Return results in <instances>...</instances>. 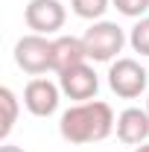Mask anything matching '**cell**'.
<instances>
[{
    "label": "cell",
    "mask_w": 149,
    "mask_h": 152,
    "mask_svg": "<svg viewBox=\"0 0 149 152\" xmlns=\"http://www.w3.org/2000/svg\"><path fill=\"white\" fill-rule=\"evenodd\" d=\"M114 126H117V117H114L111 105L102 102V99L76 102L58 117V134L73 146L105 140L114 132Z\"/></svg>",
    "instance_id": "cell-1"
},
{
    "label": "cell",
    "mask_w": 149,
    "mask_h": 152,
    "mask_svg": "<svg viewBox=\"0 0 149 152\" xmlns=\"http://www.w3.org/2000/svg\"><path fill=\"white\" fill-rule=\"evenodd\" d=\"M82 41H85V50H88L91 61H114L117 53H123L129 35L114 20H93L91 26L85 29Z\"/></svg>",
    "instance_id": "cell-2"
},
{
    "label": "cell",
    "mask_w": 149,
    "mask_h": 152,
    "mask_svg": "<svg viewBox=\"0 0 149 152\" xmlns=\"http://www.w3.org/2000/svg\"><path fill=\"white\" fill-rule=\"evenodd\" d=\"M15 64L29 76H41L53 70V38L29 32L15 41Z\"/></svg>",
    "instance_id": "cell-3"
},
{
    "label": "cell",
    "mask_w": 149,
    "mask_h": 152,
    "mask_svg": "<svg viewBox=\"0 0 149 152\" xmlns=\"http://www.w3.org/2000/svg\"><path fill=\"white\" fill-rule=\"evenodd\" d=\"M149 85V73L137 58H114L108 67V88L120 99H137Z\"/></svg>",
    "instance_id": "cell-4"
},
{
    "label": "cell",
    "mask_w": 149,
    "mask_h": 152,
    "mask_svg": "<svg viewBox=\"0 0 149 152\" xmlns=\"http://www.w3.org/2000/svg\"><path fill=\"white\" fill-rule=\"evenodd\" d=\"M23 20L38 35H56L67 20V9L61 6V0H29L23 9Z\"/></svg>",
    "instance_id": "cell-5"
},
{
    "label": "cell",
    "mask_w": 149,
    "mask_h": 152,
    "mask_svg": "<svg viewBox=\"0 0 149 152\" xmlns=\"http://www.w3.org/2000/svg\"><path fill=\"white\" fill-rule=\"evenodd\" d=\"M58 88L67 99H76V102H88V99H96V91H99V76L91 64H76L70 70L58 73Z\"/></svg>",
    "instance_id": "cell-6"
},
{
    "label": "cell",
    "mask_w": 149,
    "mask_h": 152,
    "mask_svg": "<svg viewBox=\"0 0 149 152\" xmlns=\"http://www.w3.org/2000/svg\"><path fill=\"white\" fill-rule=\"evenodd\" d=\"M58 99H61V88L56 82L44 79V76L29 79L26 88H23V105H26V111L32 117H50V114H56Z\"/></svg>",
    "instance_id": "cell-7"
},
{
    "label": "cell",
    "mask_w": 149,
    "mask_h": 152,
    "mask_svg": "<svg viewBox=\"0 0 149 152\" xmlns=\"http://www.w3.org/2000/svg\"><path fill=\"white\" fill-rule=\"evenodd\" d=\"M117 137L126 143V146H140L149 140V111L146 108H137L129 105L117 114V126H114Z\"/></svg>",
    "instance_id": "cell-8"
},
{
    "label": "cell",
    "mask_w": 149,
    "mask_h": 152,
    "mask_svg": "<svg viewBox=\"0 0 149 152\" xmlns=\"http://www.w3.org/2000/svg\"><path fill=\"white\" fill-rule=\"evenodd\" d=\"M88 61V50H85V41L76 35H58L53 38V70L64 73L76 64H85Z\"/></svg>",
    "instance_id": "cell-9"
},
{
    "label": "cell",
    "mask_w": 149,
    "mask_h": 152,
    "mask_svg": "<svg viewBox=\"0 0 149 152\" xmlns=\"http://www.w3.org/2000/svg\"><path fill=\"white\" fill-rule=\"evenodd\" d=\"M0 108H3V120H0V140L6 143L9 140V134L15 129V123H18V96L12 88H0Z\"/></svg>",
    "instance_id": "cell-10"
},
{
    "label": "cell",
    "mask_w": 149,
    "mask_h": 152,
    "mask_svg": "<svg viewBox=\"0 0 149 152\" xmlns=\"http://www.w3.org/2000/svg\"><path fill=\"white\" fill-rule=\"evenodd\" d=\"M108 6H111V0H70V9H73L76 18L82 20H102V15L108 12Z\"/></svg>",
    "instance_id": "cell-11"
},
{
    "label": "cell",
    "mask_w": 149,
    "mask_h": 152,
    "mask_svg": "<svg viewBox=\"0 0 149 152\" xmlns=\"http://www.w3.org/2000/svg\"><path fill=\"white\" fill-rule=\"evenodd\" d=\"M129 44H131L134 53H140V56L149 58V15L137 18V23L129 29Z\"/></svg>",
    "instance_id": "cell-12"
},
{
    "label": "cell",
    "mask_w": 149,
    "mask_h": 152,
    "mask_svg": "<svg viewBox=\"0 0 149 152\" xmlns=\"http://www.w3.org/2000/svg\"><path fill=\"white\" fill-rule=\"evenodd\" d=\"M111 6L126 18H143L149 12V0H111Z\"/></svg>",
    "instance_id": "cell-13"
},
{
    "label": "cell",
    "mask_w": 149,
    "mask_h": 152,
    "mask_svg": "<svg viewBox=\"0 0 149 152\" xmlns=\"http://www.w3.org/2000/svg\"><path fill=\"white\" fill-rule=\"evenodd\" d=\"M0 152H23V149H20V146H15V143H3V146H0Z\"/></svg>",
    "instance_id": "cell-14"
},
{
    "label": "cell",
    "mask_w": 149,
    "mask_h": 152,
    "mask_svg": "<svg viewBox=\"0 0 149 152\" xmlns=\"http://www.w3.org/2000/svg\"><path fill=\"white\" fill-rule=\"evenodd\" d=\"M134 152H149V143H140V146H134Z\"/></svg>",
    "instance_id": "cell-15"
},
{
    "label": "cell",
    "mask_w": 149,
    "mask_h": 152,
    "mask_svg": "<svg viewBox=\"0 0 149 152\" xmlns=\"http://www.w3.org/2000/svg\"><path fill=\"white\" fill-rule=\"evenodd\" d=\"M146 111H149V96H146Z\"/></svg>",
    "instance_id": "cell-16"
}]
</instances>
